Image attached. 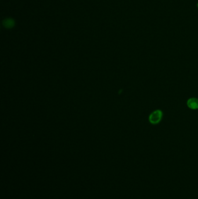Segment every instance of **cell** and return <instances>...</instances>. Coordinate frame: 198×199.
<instances>
[{
	"label": "cell",
	"instance_id": "3957f363",
	"mask_svg": "<svg viewBox=\"0 0 198 199\" xmlns=\"http://www.w3.org/2000/svg\"><path fill=\"white\" fill-rule=\"evenodd\" d=\"M4 26L7 28H12L14 26V21L11 19H6L5 21H4Z\"/></svg>",
	"mask_w": 198,
	"mask_h": 199
},
{
	"label": "cell",
	"instance_id": "7a4b0ae2",
	"mask_svg": "<svg viewBox=\"0 0 198 199\" xmlns=\"http://www.w3.org/2000/svg\"><path fill=\"white\" fill-rule=\"evenodd\" d=\"M187 106L191 110L198 109V98L192 97L190 98L187 101Z\"/></svg>",
	"mask_w": 198,
	"mask_h": 199
},
{
	"label": "cell",
	"instance_id": "6da1fadb",
	"mask_svg": "<svg viewBox=\"0 0 198 199\" xmlns=\"http://www.w3.org/2000/svg\"><path fill=\"white\" fill-rule=\"evenodd\" d=\"M163 118V112L160 110L153 111L149 117V121L153 125L158 124Z\"/></svg>",
	"mask_w": 198,
	"mask_h": 199
}]
</instances>
